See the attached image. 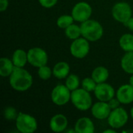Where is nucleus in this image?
<instances>
[{"instance_id": "obj_1", "label": "nucleus", "mask_w": 133, "mask_h": 133, "mask_svg": "<svg viewBox=\"0 0 133 133\" xmlns=\"http://www.w3.org/2000/svg\"><path fill=\"white\" fill-rule=\"evenodd\" d=\"M9 84L16 91L24 92L31 87L33 77L25 69L15 66L12 74L9 76Z\"/></svg>"}, {"instance_id": "obj_2", "label": "nucleus", "mask_w": 133, "mask_h": 133, "mask_svg": "<svg viewBox=\"0 0 133 133\" xmlns=\"http://www.w3.org/2000/svg\"><path fill=\"white\" fill-rule=\"evenodd\" d=\"M82 36L89 41H97L100 40L104 34L102 25L95 19H87L80 25Z\"/></svg>"}, {"instance_id": "obj_3", "label": "nucleus", "mask_w": 133, "mask_h": 133, "mask_svg": "<svg viewBox=\"0 0 133 133\" xmlns=\"http://www.w3.org/2000/svg\"><path fill=\"white\" fill-rule=\"evenodd\" d=\"M71 101L79 111H85L92 107V97L90 92L83 88H78L71 93Z\"/></svg>"}, {"instance_id": "obj_4", "label": "nucleus", "mask_w": 133, "mask_h": 133, "mask_svg": "<svg viewBox=\"0 0 133 133\" xmlns=\"http://www.w3.org/2000/svg\"><path fill=\"white\" fill-rule=\"evenodd\" d=\"M16 127L21 133H33L37 129V122L29 114L19 112L16 119Z\"/></svg>"}, {"instance_id": "obj_5", "label": "nucleus", "mask_w": 133, "mask_h": 133, "mask_svg": "<svg viewBox=\"0 0 133 133\" xmlns=\"http://www.w3.org/2000/svg\"><path fill=\"white\" fill-rule=\"evenodd\" d=\"M129 120V115L123 108H117L113 109L108 118V125L115 129H118L125 125Z\"/></svg>"}, {"instance_id": "obj_6", "label": "nucleus", "mask_w": 133, "mask_h": 133, "mask_svg": "<svg viewBox=\"0 0 133 133\" xmlns=\"http://www.w3.org/2000/svg\"><path fill=\"white\" fill-rule=\"evenodd\" d=\"M72 91L65 86L58 84L55 86L51 94L52 102L58 106H63L71 100Z\"/></svg>"}, {"instance_id": "obj_7", "label": "nucleus", "mask_w": 133, "mask_h": 133, "mask_svg": "<svg viewBox=\"0 0 133 133\" xmlns=\"http://www.w3.org/2000/svg\"><path fill=\"white\" fill-rule=\"evenodd\" d=\"M111 13L115 20L125 24L132 17V10L129 3L120 2L115 4L111 10Z\"/></svg>"}, {"instance_id": "obj_8", "label": "nucleus", "mask_w": 133, "mask_h": 133, "mask_svg": "<svg viewBox=\"0 0 133 133\" xmlns=\"http://www.w3.org/2000/svg\"><path fill=\"white\" fill-rule=\"evenodd\" d=\"M28 62L34 67L39 68L45 65L48 61L47 52L41 48H32L27 51Z\"/></svg>"}, {"instance_id": "obj_9", "label": "nucleus", "mask_w": 133, "mask_h": 133, "mask_svg": "<svg viewBox=\"0 0 133 133\" xmlns=\"http://www.w3.org/2000/svg\"><path fill=\"white\" fill-rule=\"evenodd\" d=\"M92 12V8L89 3L86 2H79L72 8V16L75 21L83 23L90 18Z\"/></svg>"}, {"instance_id": "obj_10", "label": "nucleus", "mask_w": 133, "mask_h": 133, "mask_svg": "<svg viewBox=\"0 0 133 133\" xmlns=\"http://www.w3.org/2000/svg\"><path fill=\"white\" fill-rule=\"evenodd\" d=\"M90 51V44L89 41L86 38L79 37L73 40L70 45V52L72 55L76 58H85Z\"/></svg>"}, {"instance_id": "obj_11", "label": "nucleus", "mask_w": 133, "mask_h": 133, "mask_svg": "<svg viewBox=\"0 0 133 133\" xmlns=\"http://www.w3.org/2000/svg\"><path fill=\"white\" fill-rule=\"evenodd\" d=\"M94 92L98 101L104 102H108L115 97V94L114 87L111 85L106 83L105 82L97 83Z\"/></svg>"}, {"instance_id": "obj_12", "label": "nucleus", "mask_w": 133, "mask_h": 133, "mask_svg": "<svg viewBox=\"0 0 133 133\" xmlns=\"http://www.w3.org/2000/svg\"><path fill=\"white\" fill-rule=\"evenodd\" d=\"M111 108L108 102L100 101L95 103L91 107V113L93 116L99 120L108 119L109 115L111 112Z\"/></svg>"}, {"instance_id": "obj_13", "label": "nucleus", "mask_w": 133, "mask_h": 133, "mask_svg": "<svg viewBox=\"0 0 133 133\" xmlns=\"http://www.w3.org/2000/svg\"><path fill=\"white\" fill-rule=\"evenodd\" d=\"M68 119L62 114H57L54 115L49 123L50 129L54 132H64L68 127Z\"/></svg>"}, {"instance_id": "obj_14", "label": "nucleus", "mask_w": 133, "mask_h": 133, "mask_svg": "<svg viewBox=\"0 0 133 133\" xmlns=\"http://www.w3.org/2000/svg\"><path fill=\"white\" fill-rule=\"evenodd\" d=\"M116 97L121 104H129L133 102V87L130 84L121 86L116 93Z\"/></svg>"}, {"instance_id": "obj_15", "label": "nucleus", "mask_w": 133, "mask_h": 133, "mask_svg": "<svg viewBox=\"0 0 133 133\" xmlns=\"http://www.w3.org/2000/svg\"><path fill=\"white\" fill-rule=\"evenodd\" d=\"M74 130L77 133H93L95 131L94 124L90 118L83 117L76 121Z\"/></svg>"}, {"instance_id": "obj_16", "label": "nucleus", "mask_w": 133, "mask_h": 133, "mask_svg": "<svg viewBox=\"0 0 133 133\" xmlns=\"http://www.w3.org/2000/svg\"><path fill=\"white\" fill-rule=\"evenodd\" d=\"M53 75L58 79L67 78L70 72L69 65L65 62H59L56 63L52 69Z\"/></svg>"}, {"instance_id": "obj_17", "label": "nucleus", "mask_w": 133, "mask_h": 133, "mask_svg": "<svg viewBox=\"0 0 133 133\" xmlns=\"http://www.w3.org/2000/svg\"><path fill=\"white\" fill-rule=\"evenodd\" d=\"M12 61L16 67L23 68L28 62L27 52L23 49H16L12 54Z\"/></svg>"}, {"instance_id": "obj_18", "label": "nucleus", "mask_w": 133, "mask_h": 133, "mask_svg": "<svg viewBox=\"0 0 133 133\" xmlns=\"http://www.w3.org/2000/svg\"><path fill=\"white\" fill-rule=\"evenodd\" d=\"M91 77L94 79V81L97 83H104L109 77L108 69L104 66H98L93 70Z\"/></svg>"}, {"instance_id": "obj_19", "label": "nucleus", "mask_w": 133, "mask_h": 133, "mask_svg": "<svg viewBox=\"0 0 133 133\" xmlns=\"http://www.w3.org/2000/svg\"><path fill=\"white\" fill-rule=\"evenodd\" d=\"M15 65L12 60L7 58H2L0 59V76L2 77H8L9 76L13 69Z\"/></svg>"}, {"instance_id": "obj_20", "label": "nucleus", "mask_w": 133, "mask_h": 133, "mask_svg": "<svg viewBox=\"0 0 133 133\" xmlns=\"http://www.w3.org/2000/svg\"><path fill=\"white\" fill-rule=\"evenodd\" d=\"M122 69L128 74H133V51H127L121 60Z\"/></svg>"}, {"instance_id": "obj_21", "label": "nucleus", "mask_w": 133, "mask_h": 133, "mask_svg": "<svg viewBox=\"0 0 133 133\" xmlns=\"http://www.w3.org/2000/svg\"><path fill=\"white\" fill-rule=\"evenodd\" d=\"M119 45L125 51H133V34H125L119 39Z\"/></svg>"}, {"instance_id": "obj_22", "label": "nucleus", "mask_w": 133, "mask_h": 133, "mask_svg": "<svg viewBox=\"0 0 133 133\" xmlns=\"http://www.w3.org/2000/svg\"><path fill=\"white\" fill-rule=\"evenodd\" d=\"M65 34L69 39L76 40L80 37V36L82 35L80 26L72 23V25L68 26L66 29H65Z\"/></svg>"}, {"instance_id": "obj_23", "label": "nucleus", "mask_w": 133, "mask_h": 133, "mask_svg": "<svg viewBox=\"0 0 133 133\" xmlns=\"http://www.w3.org/2000/svg\"><path fill=\"white\" fill-rule=\"evenodd\" d=\"M74 18L72 16L69 15H62L59 16L57 19V26L61 29H66L68 26L72 25L74 21Z\"/></svg>"}, {"instance_id": "obj_24", "label": "nucleus", "mask_w": 133, "mask_h": 133, "mask_svg": "<svg viewBox=\"0 0 133 133\" xmlns=\"http://www.w3.org/2000/svg\"><path fill=\"white\" fill-rule=\"evenodd\" d=\"M65 86L71 90L73 91L79 88V76L75 74L69 75L65 80Z\"/></svg>"}, {"instance_id": "obj_25", "label": "nucleus", "mask_w": 133, "mask_h": 133, "mask_svg": "<svg viewBox=\"0 0 133 133\" xmlns=\"http://www.w3.org/2000/svg\"><path fill=\"white\" fill-rule=\"evenodd\" d=\"M37 74H38L40 79H41L43 80H48L51 78V75L53 74V72L50 67H48V65H43V66H41L38 68Z\"/></svg>"}, {"instance_id": "obj_26", "label": "nucleus", "mask_w": 133, "mask_h": 133, "mask_svg": "<svg viewBox=\"0 0 133 133\" xmlns=\"http://www.w3.org/2000/svg\"><path fill=\"white\" fill-rule=\"evenodd\" d=\"M81 84H82V88H83L84 90L89 92H92L95 90L97 83L94 81V79L92 77H87L83 79Z\"/></svg>"}, {"instance_id": "obj_27", "label": "nucleus", "mask_w": 133, "mask_h": 133, "mask_svg": "<svg viewBox=\"0 0 133 133\" xmlns=\"http://www.w3.org/2000/svg\"><path fill=\"white\" fill-rule=\"evenodd\" d=\"M3 115H4V118L9 121L16 120L18 116V113H17L16 108H14L13 107L5 108V109L4 110Z\"/></svg>"}, {"instance_id": "obj_28", "label": "nucleus", "mask_w": 133, "mask_h": 133, "mask_svg": "<svg viewBox=\"0 0 133 133\" xmlns=\"http://www.w3.org/2000/svg\"><path fill=\"white\" fill-rule=\"evenodd\" d=\"M38 2L43 7L49 9L55 6L57 4L58 0H38Z\"/></svg>"}, {"instance_id": "obj_29", "label": "nucleus", "mask_w": 133, "mask_h": 133, "mask_svg": "<svg viewBox=\"0 0 133 133\" xmlns=\"http://www.w3.org/2000/svg\"><path fill=\"white\" fill-rule=\"evenodd\" d=\"M108 104H109V106L111 107V110H113V109H115V108H118L119 107V105H120V101H118V99L116 97V98H112L111 100H110L108 102Z\"/></svg>"}, {"instance_id": "obj_30", "label": "nucleus", "mask_w": 133, "mask_h": 133, "mask_svg": "<svg viewBox=\"0 0 133 133\" xmlns=\"http://www.w3.org/2000/svg\"><path fill=\"white\" fill-rule=\"evenodd\" d=\"M9 5V0H0V11L4 12L7 9Z\"/></svg>"}, {"instance_id": "obj_31", "label": "nucleus", "mask_w": 133, "mask_h": 133, "mask_svg": "<svg viewBox=\"0 0 133 133\" xmlns=\"http://www.w3.org/2000/svg\"><path fill=\"white\" fill-rule=\"evenodd\" d=\"M125 25L130 30L133 31V17H131V18L125 23Z\"/></svg>"}, {"instance_id": "obj_32", "label": "nucleus", "mask_w": 133, "mask_h": 133, "mask_svg": "<svg viewBox=\"0 0 133 133\" xmlns=\"http://www.w3.org/2000/svg\"><path fill=\"white\" fill-rule=\"evenodd\" d=\"M108 132H111V133H115L116 131L115 130V129L111 128V129H106L105 131H104V133H108Z\"/></svg>"}, {"instance_id": "obj_33", "label": "nucleus", "mask_w": 133, "mask_h": 133, "mask_svg": "<svg viewBox=\"0 0 133 133\" xmlns=\"http://www.w3.org/2000/svg\"><path fill=\"white\" fill-rule=\"evenodd\" d=\"M129 84L133 87V74H132V76L129 79Z\"/></svg>"}, {"instance_id": "obj_34", "label": "nucleus", "mask_w": 133, "mask_h": 133, "mask_svg": "<svg viewBox=\"0 0 133 133\" xmlns=\"http://www.w3.org/2000/svg\"><path fill=\"white\" fill-rule=\"evenodd\" d=\"M130 113H131V117H132V118L133 119V107L132 108V109H131V111H130Z\"/></svg>"}]
</instances>
